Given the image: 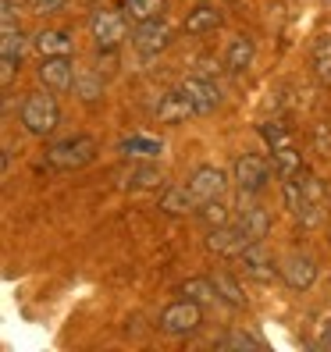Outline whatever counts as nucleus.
<instances>
[{"instance_id":"obj_27","label":"nucleus","mask_w":331,"mask_h":352,"mask_svg":"<svg viewBox=\"0 0 331 352\" xmlns=\"http://www.w3.org/2000/svg\"><path fill=\"white\" fill-rule=\"evenodd\" d=\"M214 349H224V352H228V349H257V352H264V342L257 338V335H246V331H224V335L221 338H214Z\"/></svg>"},{"instance_id":"obj_30","label":"nucleus","mask_w":331,"mask_h":352,"mask_svg":"<svg viewBox=\"0 0 331 352\" xmlns=\"http://www.w3.org/2000/svg\"><path fill=\"white\" fill-rule=\"evenodd\" d=\"M260 135H264V142H267L271 150L292 146V135H288V129L281 125V121H264V125H260Z\"/></svg>"},{"instance_id":"obj_26","label":"nucleus","mask_w":331,"mask_h":352,"mask_svg":"<svg viewBox=\"0 0 331 352\" xmlns=\"http://www.w3.org/2000/svg\"><path fill=\"white\" fill-rule=\"evenodd\" d=\"M271 157H275V171H278V178H281V182H285V178H292L296 171H303V157L296 153V146L271 150Z\"/></svg>"},{"instance_id":"obj_10","label":"nucleus","mask_w":331,"mask_h":352,"mask_svg":"<svg viewBox=\"0 0 331 352\" xmlns=\"http://www.w3.org/2000/svg\"><path fill=\"white\" fill-rule=\"evenodd\" d=\"M168 43H171V25L164 22V18H150V22H139L132 29V47L147 57L160 54Z\"/></svg>"},{"instance_id":"obj_18","label":"nucleus","mask_w":331,"mask_h":352,"mask_svg":"<svg viewBox=\"0 0 331 352\" xmlns=\"http://www.w3.org/2000/svg\"><path fill=\"white\" fill-rule=\"evenodd\" d=\"M221 25H224V14L214 4H206V0H203L196 11H189V18H185V32H189V36H211Z\"/></svg>"},{"instance_id":"obj_35","label":"nucleus","mask_w":331,"mask_h":352,"mask_svg":"<svg viewBox=\"0 0 331 352\" xmlns=\"http://www.w3.org/2000/svg\"><path fill=\"white\" fill-rule=\"evenodd\" d=\"M324 342H328V345H331V331H328V335H324Z\"/></svg>"},{"instance_id":"obj_7","label":"nucleus","mask_w":331,"mask_h":352,"mask_svg":"<svg viewBox=\"0 0 331 352\" xmlns=\"http://www.w3.org/2000/svg\"><path fill=\"white\" fill-rule=\"evenodd\" d=\"M267 182H271V164L257 153H242L235 160V185L242 189V196H257L267 189Z\"/></svg>"},{"instance_id":"obj_33","label":"nucleus","mask_w":331,"mask_h":352,"mask_svg":"<svg viewBox=\"0 0 331 352\" xmlns=\"http://www.w3.org/2000/svg\"><path fill=\"white\" fill-rule=\"evenodd\" d=\"M29 4H32L36 14H57L61 8L68 4V0H29Z\"/></svg>"},{"instance_id":"obj_12","label":"nucleus","mask_w":331,"mask_h":352,"mask_svg":"<svg viewBox=\"0 0 331 352\" xmlns=\"http://www.w3.org/2000/svg\"><path fill=\"white\" fill-rule=\"evenodd\" d=\"M281 281L292 288V292H306L310 285L317 281V260L306 253H292L281 260Z\"/></svg>"},{"instance_id":"obj_21","label":"nucleus","mask_w":331,"mask_h":352,"mask_svg":"<svg viewBox=\"0 0 331 352\" xmlns=\"http://www.w3.org/2000/svg\"><path fill=\"white\" fill-rule=\"evenodd\" d=\"M178 292L189 296V299L200 302V306H217V302H224L221 292H217V285H214V278H189V281L178 285Z\"/></svg>"},{"instance_id":"obj_13","label":"nucleus","mask_w":331,"mask_h":352,"mask_svg":"<svg viewBox=\"0 0 331 352\" xmlns=\"http://www.w3.org/2000/svg\"><path fill=\"white\" fill-rule=\"evenodd\" d=\"M189 189L196 192L200 203H206V199H224L228 175H224L221 168H214V164H203V168H196V171L189 175Z\"/></svg>"},{"instance_id":"obj_3","label":"nucleus","mask_w":331,"mask_h":352,"mask_svg":"<svg viewBox=\"0 0 331 352\" xmlns=\"http://www.w3.org/2000/svg\"><path fill=\"white\" fill-rule=\"evenodd\" d=\"M18 8H8L0 11V82H4V89L14 82L18 68H22V50H25V36H22V25H18Z\"/></svg>"},{"instance_id":"obj_22","label":"nucleus","mask_w":331,"mask_h":352,"mask_svg":"<svg viewBox=\"0 0 331 352\" xmlns=\"http://www.w3.org/2000/svg\"><path fill=\"white\" fill-rule=\"evenodd\" d=\"M235 221L246 228V232H250L253 242H264V239H267V228H271V217H267V210H264V206H257V203L242 206Z\"/></svg>"},{"instance_id":"obj_24","label":"nucleus","mask_w":331,"mask_h":352,"mask_svg":"<svg viewBox=\"0 0 331 352\" xmlns=\"http://www.w3.org/2000/svg\"><path fill=\"white\" fill-rule=\"evenodd\" d=\"M125 157L132 160H157L164 153V146L157 139H147V135H132V139H121V146H118Z\"/></svg>"},{"instance_id":"obj_25","label":"nucleus","mask_w":331,"mask_h":352,"mask_svg":"<svg viewBox=\"0 0 331 352\" xmlns=\"http://www.w3.org/2000/svg\"><path fill=\"white\" fill-rule=\"evenodd\" d=\"M75 96L82 103H96L103 96V78L96 72H75Z\"/></svg>"},{"instance_id":"obj_4","label":"nucleus","mask_w":331,"mask_h":352,"mask_svg":"<svg viewBox=\"0 0 331 352\" xmlns=\"http://www.w3.org/2000/svg\"><path fill=\"white\" fill-rule=\"evenodd\" d=\"M96 160V139L93 135H68L47 146V164L54 171H78Z\"/></svg>"},{"instance_id":"obj_5","label":"nucleus","mask_w":331,"mask_h":352,"mask_svg":"<svg viewBox=\"0 0 331 352\" xmlns=\"http://www.w3.org/2000/svg\"><path fill=\"white\" fill-rule=\"evenodd\" d=\"M160 331L164 335H175V338H185V335H193V331H200L203 324V306L193 302L189 296L185 299H175L171 306H164L160 309Z\"/></svg>"},{"instance_id":"obj_6","label":"nucleus","mask_w":331,"mask_h":352,"mask_svg":"<svg viewBox=\"0 0 331 352\" xmlns=\"http://www.w3.org/2000/svg\"><path fill=\"white\" fill-rule=\"evenodd\" d=\"M89 32H93V39H96V47L111 54V50L121 47V39H125L129 18H125V11L100 8V11H93V18H89Z\"/></svg>"},{"instance_id":"obj_28","label":"nucleus","mask_w":331,"mask_h":352,"mask_svg":"<svg viewBox=\"0 0 331 352\" xmlns=\"http://www.w3.org/2000/svg\"><path fill=\"white\" fill-rule=\"evenodd\" d=\"M214 285H217V292H221V299L228 302V306H235V309H242L246 306V296H242V288H239V281L228 274V271H217L214 274Z\"/></svg>"},{"instance_id":"obj_16","label":"nucleus","mask_w":331,"mask_h":352,"mask_svg":"<svg viewBox=\"0 0 331 352\" xmlns=\"http://www.w3.org/2000/svg\"><path fill=\"white\" fill-rule=\"evenodd\" d=\"M253 57H257V43H253V36H246V32H239L232 43H228V50H224V68H228L232 75H246L253 68Z\"/></svg>"},{"instance_id":"obj_36","label":"nucleus","mask_w":331,"mask_h":352,"mask_svg":"<svg viewBox=\"0 0 331 352\" xmlns=\"http://www.w3.org/2000/svg\"><path fill=\"white\" fill-rule=\"evenodd\" d=\"M328 239H331V224H328Z\"/></svg>"},{"instance_id":"obj_15","label":"nucleus","mask_w":331,"mask_h":352,"mask_svg":"<svg viewBox=\"0 0 331 352\" xmlns=\"http://www.w3.org/2000/svg\"><path fill=\"white\" fill-rule=\"evenodd\" d=\"M182 89L189 93V100L196 103V114H214V111L221 107V89L214 86L211 78H203V75L185 78V82H182Z\"/></svg>"},{"instance_id":"obj_2","label":"nucleus","mask_w":331,"mask_h":352,"mask_svg":"<svg viewBox=\"0 0 331 352\" xmlns=\"http://www.w3.org/2000/svg\"><path fill=\"white\" fill-rule=\"evenodd\" d=\"M18 118H22V129L36 139H47L57 125H61V107L57 100L50 96V89H36L22 100L18 107Z\"/></svg>"},{"instance_id":"obj_9","label":"nucleus","mask_w":331,"mask_h":352,"mask_svg":"<svg viewBox=\"0 0 331 352\" xmlns=\"http://www.w3.org/2000/svg\"><path fill=\"white\" fill-rule=\"evenodd\" d=\"M36 78H39V86L50 89V93L72 89L75 86V60L72 57H43L36 68Z\"/></svg>"},{"instance_id":"obj_20","label":"nucleus","mask_w":331,"mask_h":352,"mask_svg":"<svg viewBox=\"0 0 331 352\" xmlns=\"http://www.w3.org/2000/svg\"><path fill=\"white\" fill-rule=\"evenodd\" d=\"M310 65H314V75L321 86H331V32H321L310 47Z\"/></svg>"},{"instance_id":"obj_1","label":"nucleus","mask_w":331,"mask_h":352,"mask_svg":"<svg viewBox=\"0 0 331 352\" xmlns=\"http://www.w3.org/2000/svg\"><path fill=\"white\" fill-rule=\"evenodd\" d=\"M324 185L317 175H310L306 168L296 171L292 178H285V206L292 210V217L303 228H317L324 221Z\"/></svg>"},{"instance_id":"obj_29","label":"nucleus","mask_w":331,"mask_h":352,"mask_svg":"<svg viewBox=\"0 0 331 352\" xmlns=\"http://www.w3.org/2000/svg\"><path fill=\"white\" fill-rule=\"evenodd\" d=\"M196 217H200L206 228H217V224H228V221H232V214H228V206H224V199H206V203H200Z\"/></svg>"},{"instance_id":"obj_34","label":"nucleus","mask_w":331,"mask_h":352,"mask_svg":"<svg viewBox=\"0 0 331 352\" xmlns=\"http://www.w3.org/2000/svg\"><path fill=\"white\" fill-rule=\"evenodd\" d=\"M4 4H8V8H18V4H22V0H4Z\"/></svg>"},{"instance_id":"obj_17","label":"nucleus","mask_w":331,"mask_h":352,"mask_svg":"<svg viewBox=\"0 0 331 352\" xmlns=\"http://www.w3.org/2000/svg\"><path fill=\"white\" fill-rule=\"evenodd\" d=\"M160 210L171 214V217H185V214L200 210V199L189 185H171V189H164V196H160Z\"/></svg>"},{"instance_id":"obj_31","label":"nucleus","mask_w":331,"mask_h":352,"mask_svg":"<svg viewBox=\"0 0 331 352\" xmlns=\"http://www.w3.org/2000/svg\"><path fill=\"white\" fill-rule=\"evenodd\" d=\"M125 182V189H150V185H160V171L157 168H136V171H129V175H121Z\"/></svg>"},{"instance_id":"obj_37","label":"nucleus","mask_w":331,"mask_h":352,"mask_svg":"<svg viewBox=\"0 0 331 352\" xmlns=\"http://www.w3.org/2000/svg\"><path fill=\"white\" fill-rule=\"evenodd\" d=\"M328 296H331V288H328Z\"/></svg>"},{"instance_id":"obj_11","label":"nucleus","mask_w":331,"mask_h":352,"mask_svg":"<svg viewBox=\"0 0 331 352\" xmlns=\"http://www.w3.org/2000/svg\"><path fill=\"white\" fill-rule=\"evenodd\" d=\"M239 260H242V271L250 274L253 281H260V285H271L275 278H281V267L275 263V256H267V250L260 242L246 245V250L239 253Z\"/></svg>"},{"instance_id":"obj_23","label":"nucleus","mask_w":331,"mask_h":352,"mask_svg":"<svg viewBox=\"0 0 331 352\" xmlns=\"http://www.w3.org/2000/svg\"><path fill=\"white\" fill-rule=\"evenodd\" d=\"M121 11H125L129 22H150V18H164V11H168V0H125L121 4Z\"/></svg>"},{"instance_id":"obj_8","label":"nucleus","mask_w":331,"mask_h":352,"mask_svg":"<svg viewBox=\"0 0 331 352\" xmlns=\"http://www.w3.org/2000/svg\"><path fill=\"white\" fill-rule=\"evenodd\" d=\"M246 245H253V239L239 221L217 224V228H211V235H206V250L217 253V256H239Z\"/></svg>"},{"instance_id":"obj_14","label":"nucleus","mask_w":331,"mask_h":352,"mask_svg":"<svg viewBox=\"0 0 331 352\" xmlns=\"http://www.w3.org/2000/svg\"><path fill=\"white\" fill-rule=\"evenodd\" d=\"M193 114H196V103L189 100L185 89L164 93L160 103H157V121H160V125H182V121H189Z\"/></svg>"},{"instance_id":"obj_19","label":"nucleus","mask_w":331,"mask_h":352,"mask_svg":"<svg viewBox=\"0 0 331 352\" xmlns=\"http://www.w3.org/2000/svg\"><path fill=\"white\" fill-rule=\"evenodd\" d=\"M32 43H36V50L43 57H72V50H75V39L65 29H43Z\"/></svg>"},{"instance_id":"obj_32","label":"nucleus","mask_w":331,"mask_h":352,"mask_svg":"<svg viewBox=\"0 0 331 352\" xmlns=\"http://www.w3.org/2000/svg\"><path fill=\"white\" fill-rule=\"evenodd\" d=\"M314 142H317L321 157H331V125H328V121H321V125L314 129Z\"/></svg>"}]
</instances>
